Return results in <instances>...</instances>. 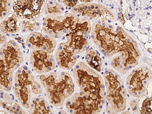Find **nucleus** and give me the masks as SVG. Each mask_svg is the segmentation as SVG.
I'll list each match as a JSON object with an SVG mask.
<instances>
[{
  "label": "nucleus",
  "mask_w": 152,
  "mask_h": 114,
  "mask_svg": "<svg viewBox=\"0 0 152 114\" xmlns=\"http://www.w3.org/2000/svg\"><path fill=\"white\" fill-rule=\"evenodd\" d=\"M80 3H93L95 0H78Z\"/></svg>",
  "instance_id": "nucleus-26"
},
{
  "label": "nucleus",
  "mask_w": 152,
  "mask_h": 114,
  "mask_svg": "<svg viewBox=\"0 0 152 114\" xmlns=\"http://www.w3.org/2000/svg\"><path fill=\"white\" fill-rule=\"evenodd\" d=\"M79 18L69 11L57 16H45L42 19V29L52 38L63 40Z\"/></svg>",
  "instance_id": "nucleus-8"
},
{
  "label": "nucleus",
  "mask_w": 152,
  "mask_h": 114,
  "mask_svg": "<svg viewBox=\"0 0 152 114\" xmlns=\"http://www.w3.org/2000/svg\"><path fill=\"white\" fill-rule=\"evenodd\" d=\"M91 28L92 22L90 19L79 16L64 39L61 41L66 42L79 55L82 54L89 48L90 45Z\"/></svg>",
  "instance_id": "nucleus-7"
},
{
  "label": "nucleus",
  "mask_w": 152,
  "mask_h": 114,
  "mask_svg": "<svg viewBox=\"0 0 152 114\" xmlns=\"http://www.w3.org/2000/svg\"><path fill=\"white\" fill-rule=\"evenodd\" d=\"M141 113L152 114V95L150 99H148L143 102Z\"/></svg>",
  "instance_id": "nucleus-23"
},
{
  "label": "nucleus",
  "mask_w": 152,
  "mask_h": 114,
  "mask_svg": "<svg viewBox=\"0 0 152 114\" xmlns=\"http://www.w3.org/2000/svg\"><path fill=\"white\" fill-rule=\"evenodd\" d=\"M152 79V71L149 67L143 66L134 69L127 78L128 91L133 96H141L145 94Z\"/></svg>",
  "instance_id": "nucleus-11"
},
{
  "label": "nucleus",
  "mask_w": 152,
  "mask_h": 114,
  "mask_svg": "<svg viewBox=\"0 0 152 114\" xmlns=\"http://www.w3.org/2000/svg\"><path fill=\"white\" fill-rule=\"evenodd\" d=\"M43 16L36 19H20L21 23L20 34L21 37H24L33 31H41Z\"/></svg>",
  "instance_id": "nucleus-21"
},
{
  "label": "nucleus",
  "mask_w": 152,
  "mask_h": 114,
  "mask_svg": "<svg viewBox=\"0 0 152 114\" xmlns=\"http://www.w3.org/2000/svg\"><path fill=\"white\" fill-rule=\"evenodd\" d=\"M69 11L62 4L57 0H46L43 12L42 14L45 16H57L61 15Z\"/></svg>",
  "instance_id": "nucleus-19"
},
{
  "label": "nucleus",
  "mask_w": 152,
  "mask_h": 114,
  "mask_svg": "<svg viewBox=\"0 0 152 114\" xmlns=\"http://www.w3.org/2000/svg\"><path fill=\"white\" fill-rule=\"evenodd\" d=\"M37 78L49 102L54 107H62L76 92L77 87L73 76L66 70L52 71L39 75Z\"/></svg>",
  "instance_id": "nucleus-2"
},
{
  "label": "nucleus",
  "mask_w": 152,
  "mask_h": 114,
  "mask_svg": "<svg viewBox=\"0 0 152 114\" xmlns=\"http://www.w3.org/2000/svg\"><path fill=\"white\" fill-rule=\"evenodd\" d=\"M13 0H0L1 21L3 20L8 14L13 11Z\"/></svg>",
  "instance_id": "nucleus-22"
},
{
  "label": "nucleus",
  "mask_w": 152,
  "mask_h": 114,
  "mask_svg": "<svg viewBox=\"0 0 152 114\" xmlns=\"http://www.w3.org/2000/svg\"><path fill=\"white\" fill-rule=\"evenodd\" d=\"M10 38L7 36V34L1 31V45L5 44L9 41Z\"/></svg>",
  "instance_id": "nucleus-25"
},
{
  "label": "nucleus",
  "mask_w": 152,
  "mask_h": 114,
  "mask_svg": "<svg viewBox=\"0 0 152 114\" xmlns=\"http://www.w3.org/2000/svg\"><path fill=\"white\" fill-rule=\"evenodd\" d=\"M131 107H132V110H133V111H135V110H137V105L136 101L133 100V102H132V104H131Z\"/></svg>",
  "instance_id": "nucleus-27"
},
{
  "label": "nucleus",
  "mask_w": 152,
  "mask_h": 114,
  "mask_svg": "<svg viewBox=\"0 0 152 114\" xmlns=\"http://www.w3.org/2000/svg\"><path fill=\"white\" fill-rule=\"evenodd\" d=\"M83 54L84 61L87 64L99 73L100 72L103 66V61L99 56V52L90 47Z\"/></svg>",
  "instance_id": "nucleus-20"
},
{
  "label": "nucleus",
  "mask_w": 152,
  "mask_h": 114,
  "mask_svg": "<svg viewBox=\"0 0 152 114\" xmlns=\"http://www.w3.org/2000/svg\"><path fill=\"white\" fill-rule=\"evenodd\" d=\"M13 38L10 39L0 49V87L1 90L9 92L13 88L16 71L24 61L23 45Z\"/></svg>",
  "instance_id": "nucleus-4"
},
{
  "label": "nucleus",
  "mask_w": 152,
  "mask_h": 114,
  "mask_svg": "<svg viewBox=\"0 0 152 114\" xmlns=\"http://www.w3.org/2000/svg\"><path fill=\"white\" fill-rule=\"evenodd\" d=\"M12 90L16 100L27 110L33 97L44 94L41 83L26 64H22L15 72Z\"/></svg>",
  "instance_id": "nucleus-5"
},
{
  "label": "nucleus",
  "mask_w": 152,
  "mask_h": 114,
  "mask_svg": "<svg viewBox=\"0 0 152 114\" xmlns=\"http://www.w3.org/2000/svg\"><path fill=\"white\" fill-rule=\"evenodd\" d=\"M64 105L67 112L71 114H99L104 104L77 91L66 100Z\"/></svg>",
  "instance_id": "nucleus-9"
},
{
  "label": "nucleus",
  "mask_w": 152,
  "mask_h": 114,
  "mask_svg": "<svg viewBox=\"0 0 152 114\" xmlns=\"http://www.w3.org/2000/svg\"><path fill=\"white\" fill-rule=\"evenodd\" d=\"M23 42L29 50H43L54 53L58 44V40L47 35L42 30L31 32L23 37Z\"/></svg>",
  "instance_id": "nucleus-13"
},
{
  "label": "nucleus",
  "mask_w": 152,
  "mask_h": 114,
  "mask_svg": "<svg viewBox=\"0 0 152 114\" xmlns=\"http://www.w3.org/2000/svg\"><path fill=\"white\" fill-rule=\"evenodd\" d=\"M1 107L5 109L6 113L10 114H26L27 111L24 110L18 100H14L7 92L1 90Z\"/></svg>",
  "instance_id": "nucleus-18"
},
{
  "label": "nucleus",
  "mask_w": 152,
  "mask_h": 114,
  "mask_svg": "<svg viewBox=\"0 0 152 114\" xmlns=\"http://www.w3.org/2000/svg\"><path fill=\"white\" fill-rule=\"evenodd\" d=\"M46 0H13V12L20 19H36L43 12Z\"/></svg>",
  "instance_id": "nucleus-12"
},
{
  "label": "nucleus",
  "mask_w": 152,
  "mask_h": 114,
  "mask_svg": "<svg viewBox=\"0 0 152 114\" xmlns=\"http://www.w3.org/2000/svg\"><path fill=\"white\" fill-rule=\"evenodd\" d=\"M29 64L37 74L49 73L56 69L57 64L54 53L43 50H29Z\"/></svg>",
  "instance_id": "nucleus-14"
},
{
  "label": "nucleus",
  "mask_w": 152,
  "mask_h": 114,
  "mask_svg": "<svg viewBox=\"0 0 152 114\" xmlns=\"http://www.w3.org/2000/svg\"><path fill=\"white\" fill-rule=\"evenodd\" d=\"M58 1L62 4L66 8H67L68 10L75 7V6L78 5L80 3L78 0H57Z\"/></svg>",
  "instance_id": "nucleus-24"
},
{
  "label": "nucleus",
  "mask_w": 152,
  "mask_h": 114,
  "mask_svg": "<svg viewBox=\"0 0 152 114\" xmlns=\"http://www.w3.org/2000/svg\"><path fill=\"white\" fill-rule=\"evenodd\" d=\"M54 54L56 63L61 69L69 71L73 69L78 61L80 56L65 41H58Z\"/></svg>",
  "instance_id": "nucleus-15"
},
{
  "label": "nucleus",
  "mask_w": 152,
  "mask_h": 114,
  "mask_svg": "<svg viewBox=\"0 0 152 114\" xmlns=\"http://www.w3.org/2000/svg\"><path fill=\"white\" fill-rule=\"evenodd\" d=\"M99 72L83 61H78L73 67L72 76L77 91L104 104L105 84Z\"/></svg>",
  "instance_id": "nucleus-3"
},
{
  "label": "nucleus",
  "mask_w": 152,
  "mask_h": 114,
  "mask_svg": "<svg viewBox=\"0 0 152 114\" xmlns=\"http://www.w3.org/2000/svg\"><path fill=\"white\" fill-rule=\"evenodd\" d=\"M50 104L47 97L42 95L35 96L31 99L27 112L28 114H53L54 111Z\"/></svg>",
  "instance_id": "nucleus-17"
},
{
  "label": "nucleus",
  "mask_w": 152,
  "mask_h": 114,
  "mask_svg": "<svg viewBox=\"0 0 152 114\" xmlns=\"http://www.w3.org/2000/svg\"><path fill=\"white\" fill-rule=\"evenodd\" d=\"M21 23L19 19L12 11L3 20L1 21L0 30L1 31L7 35H18L20 33Z\"/></svg>",
  "instance_id": "nucleus-16"
},
{
  "label": "nucleus",
  "mask_w": 152,
  "mask_h": 114,
  "mask_svg": "<svg viewBox=\"0 0 152 114\" xmlns=\"http://www.w3.org/2000/svg\"><path fill=\"white\" fill-rule=\"evenodd\" d=\"M91 40L97 48L107 58H113L114 69L125 74L138 64L140 53L138 45L121 26L115 29L107 21L91 20Z\"/></svg>",
  "instance_id": "nucleus-1"
},
{
  "label": "nucleus",
  "mask_w": 152,
  "mask_h": 114,
  "mask_svg": "<svg viewBox=\"0 0 152 114\" xmlns=\"http://www.w3.org/2000/svg\"><path fill=\"white\" fill-rule=\"evenodd\" d=\"M106 88L105 97L110 104L112 113H119L126 107V91L123 80L117 73L113 69L103 73Z\"/></svg>",
  "instance_id": "nucleus-6"
},
{
  "label": "nucleus",
  "mask_w": 152,
  "mask_h": 114,
  "mask_svg": "<svg viewBox=\"0 0 152 114\" xmlns=\"http://www.w3.org/2000/svg\"><path fill=\"white\" fill-rule=\"evenodd\" d=\"M69 12L81 17H85L91 20H99L111 23L115 17L107 7L99 3H79L69 9Z\"/></svg>",
  "instance_id": "nucleus-10"
}]
</instances>
